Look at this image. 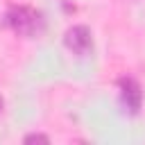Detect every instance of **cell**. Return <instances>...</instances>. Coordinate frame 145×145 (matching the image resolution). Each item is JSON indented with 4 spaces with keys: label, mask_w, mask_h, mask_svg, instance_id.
Masks as SVG:
<instances>
[{
    "label": "cell",
    "mask_w": 145,
    "mask_h": 145,
    "mask_svg": "<svg viewBox=\"0 0 145 145\" xmlns=\"http://www.w3.org/2000/svg\"><path fill=\"white\" fill-rule=\"evenodd\" d=\"M5 25H7L14 34H18V36H23V39H34V36H39V34L43 32L45 18H43V14H41L39 9H34V7L11 5V7L7 9V14H5Z\"/></svg>",
    "instance_id": "1"
},
{
    "label": "cell",
    "mask_w": 145,
    "mask_h": 145,
    "mask_svg": "<svg viewBox=\"0 0 145 145\" xmlns=\"http://www.w3.org/2000/svg\"><path fill=\"white\" fill-rule=\"evenodd\" d=\"M118 91H120V104H122V109L127 113L136 116L140 111V106H143V88H140L138 79L131 77V75L120 77L118 79Z\"/></svg>",
    "instance_id": "2"
},
{
    "label": "cell",
    "mask_w": 145,
    "mask_h": 145,
    "mask_svg": "<svg viewBox=\"0 0 145 145\" xmlns=\"http://www.w3.org/2000/svg\"><path fill=\"white\" fill-rule=\"evenodd\" d=\"M63 45L77 54V57H86L91 50H93V34L86 25H72L66 29L63 34Z\"/></svg>",
    "instance_id": "3"
},
{
    "label": "cell",
    "mask_w": 145,
    "mask_h": 145,
    "mask_svg": "<svg viewBox=\"0 0 145 145\" xmlns=\"http://www.w3.org/2000/svg\"><path fill=\"white\" fill-rule=\"evenodd\" d=\"M23 143H25V145H32V143H43V145H48V143H50V136H48V134H41V131H32V134H27V136L23 138Z\"/></svg>",
    "instance_id": "4"
},
{
    "label": "cell",
    "mask_w": 145,
    "mask_h": 145,
    "mask_svg": "<svg viewBox=\"0 0 145 145\" xmlns=\"http://www.w3.org/2000/svg\"><path fill=\"white\" fill-rule=\"evenodd\" d=\"M2 106H5V102H2V97H0V111H2Z\"/></svg>",
    "instance_id": "5"
}]
</instances>
